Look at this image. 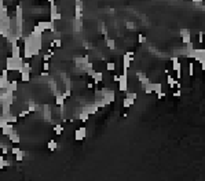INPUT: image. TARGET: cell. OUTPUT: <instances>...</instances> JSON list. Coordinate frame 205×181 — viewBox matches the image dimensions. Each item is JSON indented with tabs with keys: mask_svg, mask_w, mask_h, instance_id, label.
Masks as SVG:
<instances>
[{
	"mask_svg": "<svg viewBox=\"0 0 205 181\" xmlns=\"http://www.w3.org/2000/svg\"><path fill=\"white\" fill-rule=\"evenodd\" d=\"M22 66V58H7V70H19Z\"/></svg>",
	"mask_w": 205,
	"mask_h": 181,
	"instance_id": "obj_1",
	"label": "cell"
},
{
	"mask_svg": "<svg viewBox=\"0 0 205 181\" xmlns=\"http://www.w3.org/2000/svg\"><path fill=\"white\" fill-rule=\"evenodd\" d=\"M136 92H129L128 95H127V97L124 99V101H123V106H124V109H128V107H131V106L135 103V100H136Z\"/></svg>",
	"mask_w": 205,
	"mask_h": 181,
	"instance_id": "obj_2",
	"label": "cell"
},
{
	"mask_svg": "<svg viewBox=\"0 0 205 181\" xmlns=\"http://www.w3.org/2000/svg\"><path fill=\"white\" fill-rule=\"evenodd\" d=\"M134 60V54L132 52H127V54L124 55V73L127 74V70H128L129 65H131V62Z\"/></svg>",
	"mask_w": 205,
	"mask_h": 181,
	"instance_id": "obj_3",
	"label": "cell"
},
{
	"mask_svg": "<svg viewBox=\"0 0 205 181\" xmlns=\"http://www.w3.org/2000/svg\"><path fill=\"white\" fill-rule=\"evenodd\" d=\"M118 85H120V91L125 92L127 91V87H128V80H127V74H123L120 76V80H118Z\"/></svg>",
	"mask_w": 205,
	"mask_h": 181,
	"instance_id": "obj_4",
	"label": "cell"
},
{
	"mask_svg": "<svg viewBox=\"0 0 205 181\" xmlns=\"http://www.w3.org/2000/svg\"><path fill=\"white\" fill-rule=\"evenodd\" d=\"M86 128H80V129H77L76 133H74V139L77 140V141H81V140H84L86 139Z\"/></svg>",
	"mask_w": 205,
	"mask_h": 181,
	"instance_id": "obj_5",
	"label": "cell"
},
{
	"mask_svg": "<svg viewBox=\"0 0 205 181\" xmlns=\"http://www.w3.org/2000/svg\"><path fill=\"white\" fill-rule=\"evenodd\" d=\"M81 13H83V4H81L80 0H76V7H74V15H76V19H80L81 18Z\"/></svg>",
	"mask_w": 205,
	"mask_h": 181,
	"instance_id": "obj_6",
	"label": "cell"
},
{
	"mask_svg": "<svg viewBox=\"0 0 205 181\" xmlns=\"http://www.w3.org/2000/svg\"><path fill=\"white\" fill-rule=\"evenodd\" d=\"M103 103L105 104H109V103H113L114 101V92L113 91H109V92L105 93V97H103Z\"/></svg>",
	"mask_w": 205,
	"mask_h": 181,
	"instance_id": "obj_7",
	"label": "cell"
},
{
	"mask_svg": "<svg viewBox=\"0 0 205 181\" xmlns=\"http://www.w3.org/2000/svg\"><path fill=\"white\" fill-rule=\"evenodd\" d=\"M180 36H182V41L184 44H189L190 43V30L189 29H182L180 30Z\"/></svg>",
	"mask_w": 205,
	"mask_h": 181,
	"instance_id": "obj_8",
	"label": "cell"
},
{
	"mask_svg": "<svg viewBox=\"0 0 205 181\" xmlns=\"http://www.w3.org/2000/svg\"><path fill=\"white\" fill-rule=\"evenodd\" d=\"M7 72L8 70H4L1 77H0V88L1 89H6V87L8 85V80H7Z\"/></svg>",
	"mask_w": 205,
	"mask_h": 181,
	"instance_id": "obj_9",
	"label": "cell"
},
{
	"mask_svg": "<svg viewBox=\"0 0 205 181\" xmlns=\"http://www.w3.org/2000/svg\"><path fill=\"white\" fill-rule=\"evenodd\" d=\"M136 76H138V80H139V82H141L142 85H146V84H149V82H150V81H149V78L146 77V74H145V73L138 72V73H136Z\"/></svg>",
	"mask_w": 205,
	"mask_h": 181,
	"instance_id": "obj_10",
	"label": "cell"
},
{
	"mask_svg": "<svg viewBox=\"0 0 205 181\" xmlns=\"http://www.w3.org/2000/svg\"><path fill=\"white\" fill-rule=\"evenodd\" d=\"M8 137H10V141H11V143H14V144H18V143H19V140H21L19 135H18L17 132H14V130L8 135Z\"/></svg>",
	"mask_w": 205,
	"mask_h": 181,
	"instance_id": "obj_11",
	"label": "cell"
},
{
	"mask_svg": "<svg viewBox=\"0 0 205 181\" xmlns=\"http://www.w3.org/2000/svg\"><path fill=\"white\" fill-rule=\"evenodd\" d=\"M21 50H19V47L17 45V44H14L13 45V48H11V56L13 58H19L21 56Z\"/></svg>",
	"mask_w": 205,
	"mask_h": 181,
	"instance_id": "obj_12",
	"label": "cell"
},
{
	"mask_svg": "<svg viewBox=\"0 0 205 181\" xmlns=\"http://www.w3.org/2000/svg\"><path fill=\"white\" fill-rule=\"evenodd\" d=\"M92 78H94V81L98 84V82H101V81L103 80V74L101 72H94V74H92Z\"/></svg>",
	"mask_w": 205,
	"mask_h": 181,
	"instance_id": "obj_13",
	"label": "cell"
},
{
	"mask_svg": "<svg viewBox=\"0 0 205 181\" xmlns=\"http://www.w3.org/2000/svg\"><path fill=\"white\" fill-rule=\"evenodd\" d=\"M1 130H3V135H6V136H8L10 133H11V132H13V125H11V123H7V125H6L4 128H1Z\"/></svg>",
	"mask_w": 205,
	"mask_h": 181,
	"instance_id": "obj_14",
	"label": "cell"
},
{
	"mask_svg": "<svg viewBox=\"0 0 205 181\" xmlns=\"http://www.w3.org/2000/svg\"><path fill=\"white\" fill-rule=\"evenodd\" d=\"M106 45H107V48H110L111 51L116 50V41L113 38H106Z\"/></svg>",
	"mask_w": 205,
	"mask_h": 181,
	"instance_id": "obj_15",
	"label": "cell"
},
{
	"mask_svg": "<svg viewBox=\"0 0 205 181\" xmlns=\"http://www.w3.org/2000/svg\"><path fill=\"white\" fill-rule=\"evenodd\" d=\"M10 165V160H7L4 156H0V169H4Z\"/></svg>",
	"mask_w": 205,
	"mask_h": 181,
	"instance_id": "obj_16",
	"label": "cell"
},
{
	"mask_svg": "<svg viewBox=\"0 0 205 181\" xmlns=\"http://www.w3.org/2000/svg\"><path fill=\"white\" fill-rule=\"evenodd\" d=\"M48 150H50V151H55L56 148H58V144H56V141L55 140H50V143H48Z\"/></svg>",
	"mask_w": 205,
	"mask_h": 181,
	"instance_id": "obj_17",
	"label": "cell"
},
{
	"mask_svg": "<svg viewBox=\"0 0 205 181\" xmlns=\"http://www.w3.org/2000/svg\"><path fill=\"white\" fill-rule=\"evenodd\" d=\"M88 115H90V114H88V111H83V113L80 114V115H79V119H80V121H83V122H86L87 119H88Z\"/></svg>",
	"mask_w": 205,
	"mask_h": 181,
	"instance_id": "obj_18",
	"label": "cell"
},
{
	"mask_svg": "<svg viewBox=\"0 0 205 181\" xmlns=\"http://www.w3.org/2000/svg\"><path fill=\"white\" fill-rule=\"evenodd\" d=\"M167 81H168V85H169V87H171V88H173V87H175V78H173V77L171 76V74H168V77H167Z\"/></svg>",
	"mask_w": 205,
	"mask_h": 181,
	"instance_id": "obj_19",
	"label": "cell"
},
{
	"mask_svg": "<svg viewBox=\"0 0 205 181\" xmlns=\"http://www.w3.org/2000/svg\"><path fill=\"white\" fill-rule=\"evenodd\" d=\"M143 88H145V92L149 95V93H153V84H146V85H143Z\"/></svg>",
	"mask_w": 205,
	"mask_h": 181,
	"instance_id": "obj_20",
	"label": "cell"
},
{
	"mask_svg": "<svg viewBox=\"0 0 205 181\" xmlns=\"http://www.w3.org/2000/svg\"><path fill=\"white\" fill-rule=\"evenodd\" d=\"M55 103H56L58 106H61V107H62V106H63V96H62V95H56Z\"/></svg>",
	"mask_w": 205,
	"mask_h": 181,
	"instance_id": "obj_21",
	"label": "cell"
},
{
	"mask_svg": "<svg viewBox=\"0 0 205 181\" xmlns=\"http://www.w3.org/2000/svg\"><path fill=\"white\" fill-rule=\"evenodd\" d=\"M106 70H109V72H114V70H116L114 62H107V63H106Z\"/></svg>",
	"mask_w": 205,
	"mask_h": 181,
	"instance_id": "obj_22",
	"label": "cell"
},
{
	"mask_svg": "<svg viewBox=\"0 0 205 181\" xmlns=\"http://www.w3.org/2000/svg\"><path fill=\"white\" fill-rule=\"evenodd\" d=\"M161 88H162V85L160 84V82H157V84H153V92H156V93L161 92Z\"/></svg>",
	"mask_w": 205,
	"mask_h": 181,
	"instance_id": "obj_23",
	"label": "cell"
},
{
	"mask_svg": "<svg viewBox=\"0 0 205 181\" xmlns=\"http://www.w3.org/2000/svg\"><path fill=\"white\" fill-rule=\"evenodd\" d=\"M54 132H55L56 135H61V133L63 132V128L61 126V125H55V126H54Z\"/></svg>",
	"mask_w": 205,
	"mask_h": 181,
	"instance_id": "obj_24",
	"label": "cell"
},
{
	"mask_svg": "<svg viewBox=\"0 0 205 181\" xmlns=\"http://www.w3.org/2000/svg\"><path fill=\"white\" fill-rule=\"evenodd\" d=\"M8 89L10 91H17V81H13V82H10L8 84Z\"/></svg>",
	"mask_w": 205,
	"mask_h": 181,
	"instance_id": "obj_25",
	"label": "cell"
},
{
	"mask_svg": "<svg viewBox=\"0 0 205 181\" xmlns=\"http://www.w3.org/2000/svg\"><path fill=\"white\" fill-rule=\"evenodd\" d=\"M24 156H25V154H24V152H18L17 155H15V160H17V162H21L22 159H24Z\"/></svg>",
	"mask_w": 205,
	"mask_h": 181,
	"instance_id": "obj_26",
	"label": "cell"
},
{
	"mask_svg": "<svg viewBox=\"0 0 205 181\" xmlns=\"http://www.w3.org/2000/svg\"><path fill=\"white\" fill-rule=\"evenodd\" d=\"M138 41L141 43V44H143V43H146V37L142 33H139V36H138Z\"/></svg>",
	"mask_w": 205,
	"mask_h": 181,
	"instance_id": "obj_27",
	"label": "cell"
},
{
	"mask_svg": "<svg viewBox=\"0 0 205 181\" xmlns=\"http://www.w3.org/2000/svg\"><path fill=\"white\" fill-rule=\"evenodd\" d=\"M52 47H61V40L59 38H56V40H54V41L51 43Z\"/></svg>",
	"mask_w": 205,
	"mask_h": 181,
	"instance_id": "obj_28",
	"label": "cell"
},
{
	"mask_svg": "<svg viewBox=\"0 0 205 181\" xmlns=\"http://www.w3.org/2000/svg\"><path fill=\"white\" fill-rule=\"evenodd\" d=\"M189 74H190V76L194 74V65H193V63L189 65Z\"/></svg>",
	"mask_w": 205,
	"mask_h": 181,
	"instance_id": "obj_29",
	"label": "cell"
},
{
	"mask_svg": "<svg viewBox=\"0 0 205 181\" xmlns=\"http://www.w3.org/2000/svg\"><path fill=\"white\" fill-rule=\"evenodd\" d=\"M18 152H21V150L18 147H14V148H11V154H14V155H17Z\"/></svg>",
	"mask_w": 205,
	"mask_h": 181,
	"instance_id": "obj_30",
	"label": "cell"
},
{
	"mask_svg": "<svg viewBox=\"0 0 205 181\" xmlns=\"http://www.w3.org/2000/svg\"><path fill=\"white\" fill-rule=\"evenodd\" d=\"M28 114H29V111H28V110H25V111H22V113H19V115H18V117H26V115H28Z\"/></svg>",
	"mask_w": 205,
	"mask_h": 181,
	"instance_id": "obj_31",
	"label": "cell"
},
{
	"mask_svg": "<svg viewBox=\"0 0 205 181\" xmlns=\"http://www.w3.org/2000/svg\"><path fill=\"white\" fill-rule=\"evenodd\" d=\"M180 95H182V92H180V89H176L175 92H173V96H175V97H179Z\"/></svg>",
	"mask_w": 205,
	"mask_h": 181,
	"instance_id": "obj_32",
	"label": "cell"
},
{
	"mask_svg": "<svg viewBox=\"0 0 205 181\" xmlns=\"http://www.w3.org/2000/svg\"><path fill=\"white\" fill-rule=\"evenodd\" d=\"M43 69L46 70V72H48V69H50V63H48V62H46V63H43Z\"/></svg>",
	"mask_w": 205,
	"mask_h": 181,
	"instance_id": "obj_33",
	"label": "cell"
},
{
	"mask_svg": "<svg viewBox=\"0 0 205 181\" xmlns=\"http://www.w3.org/2000/svg\"><path fill=\"white\" fill-rule=\"evenodd\" d=\"M84 48H88V50H91V48H92V45H91L90 43H86V44H84Z\"/></svg>",
	"mask_w": 205,
	"mask_h": 181,
	"instance_id": "obj_34",
	"label": "cell"
},
{
	"mask_svg": "<svg viewBox=\"0 0 205 181\" xmlns=\"http://www.w3.org/2000/svg\"><path fill=\"white\" fill-rule=\"evenodd\" d=\"M50 56H51V54H47V55H43V58H44V60L47 62L48 59H50Z\"/></svg>",
	"mask_w": 205,
	"mask_h": 181,
	"instance_id": "obj_35",
	"label": "cell"
},
{
	"mask_svg": "<svg viewBox=\"0 0 205 181\" xmlns=\"http://www.w3.org/2000/svg\"><path fill=\"white\" fill-rule=\"evenodd\" d=\"M157 95H158V99H162V97L165 96V93H164V92H158Z\"/></svg>",
	"mask_w": 205,
	"mask_h": 181,
	"instance_id": "obj_36",
	"label": "cell"
},
{
	"mask_svg": "<svg viewBox=\"0 0 205 181\" xmlns=\"http://www.w3.org/2000/svg\"><path fill=\"white\" fill-rule=\"evenodd\" d=\"M1 152H3V154H7V152H8V148H7V147H3Z\"/></svg>",
	"mask_w": 205,
	"mask_h": 181,
	"instance_id": "obj_37",
	"label": "cell"
},
{
	"mask_svg": "<svg viewBox=\"0 0 205 181\" xmlns=\"http://www.w3.org/2000/svg\"><path fill=\"white\" fill-rule=\"evenodd\" d=\"M198 37H200V43H202V32H200V34H198Z\"/></svg>",
	"mask_w": 205,
	"mask_h": 181,
	"instance_id": "obj_38",
	"label": "cell"
},
{
	"mask_svg": "<svg viewBox=\"0 0 205 181\" xmlns=\"http://www.w3.org/2000/svg\"><path fill=\"white\" fill-rule=\"evenodd\" d=\"M113 80H114L116 82H118V80H120V76H114V78H113Z\"/></svg>",
	"mask_w": 205,
	"mask_h": 181,
	"instance_id": "obj_39",
	"label": "cell"
},
{
	"mask_svg": "<svg viewBox=\"0 0 205 181\" xmlns=\"http://www.w3.org/2000/svg\"><path fill=\"white\" fill-rule=\"evenodd\" d=\"M87 87H88V89H92V87H94V85H92V84H91V82H90V84L87 85Z\"/></svg>",
	"mask_w": 205,
	"mask_h": 181,
	"instance_id": "obj_40",
	"label": "cell"
},
{
	"mask_svg": "<svg viewBox=\"0 0 205 181\" xmlns=\"http://www.w3.org/2000/svg\"><path fill=\"white\" fill-rule=\"evenodd\" d=\"M4 6H3V0H0V8H3Z\"/></svg>",
	"mask_w": 205,
	"mask_h": 181,
	"instance_id": "obj_41",
	"label": "cell"
},
{
	"mask_svg": "<svg viewBox=\"0 0 205 181\" xmlns=\"http://www.w3.org/2000/svg\"><path fill=\"white\" fill-rule=\"evenodd\" d=\"M193 1H194V3H200L201 0H193Z\"/></svg>",
	"mask_w": 205,
	"mask_h": 181,
	"instance_id": "obj_42",
	"label": "cell"
},
{
	"mask_svg": "<svg viewBox=\"0 0 205 181\" xmlns=\"http://www.w3.org/2000/svg\"><path fill=\"white\" fill-rule=\"evenodd\" d=\"M48 1H50V3H51V4H54V1H55V0H48Z\"/></svg>",
	"mask_w": 205,
	"mask_h": 181,
	"instance_id": "obj_43",
	"label": "cell"
}]
</instances>
